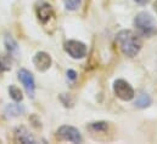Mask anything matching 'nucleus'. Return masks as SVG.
I'll return each instance as SVG.
<instances>
[{
    "label": "nucleus",
    "mask_w": 157,
    "mask_h": 144,
    "mask_svg": "<svg viewBox=\"0 0 157 144\" xmlns=\"http://www.w3.org/2000/svg\"><path fill=\"white\" fill-rule=\"evenodd\" d=\"M121 51L128 57H135L143 46L141 39L133 31H121L116 36Z\"/></svg>",
    "instance_id": "f257e3e1"
},
{
    "label": "nucleus",
    "mask_w": 157,
    "mask_h": 144,
    "mask_svg": "<svg viewBox=\"0 0 157 144\" xmlns=\"http://www.w3.org/2000/svg\"><path fill=\"white\" fill-rule=\"evenodd\" d=\"M154 7H155V11H156V13H157V0L155 1V4H154Z\"/></svg>",
    "instance_id": "6ab92c4d"
},
{
    "label": "nucleus",
    "mask_w": 157,
    "mask_h": 144,
    "mask_svg": "<svg viewBox=\"0 0 157 144\" xmlns=\"http://www.w3.org/2000/svg\"><path fill=\"white\" fill-rule=\"evenodd\" d=\"M11 68V57L9 55L0 56V70L5 72Z\"/></svg>",
    "instance_id": "f8f14e48"
},
{
    "label": "nucleus",
    "mask_w": 157,
    "mask_h": 144,
    "mask_svg": "<svg viewBox=\"0 0 157 144\" xmlns=\"http://www.w3.org/2000/svg\"><path fill=\"white\" fill-rule=\"evenodd\" d=\"M134 26H135L136 31L143 36L150 38L157 33L156 22L154 20V17L147 12L138 13L134 20Z\"/></svg>",
    "instance_id": "f03ea898"
},
{
    "label": "nucleus",
    "mask_w": 157,
    "mask_h": 144,
    "mask_svg": "<svg viewBox=\"0 0 157 144\" xmlns=\"http://www.w3.org/2000/svg\"><path fill=\"white\" fill-rule=\"evenodd\" d=\"M18 79L22 82L26 92L28 93V96L31 98L34 97V91H36V82H34V77L32 75V73L28 72L27 69H21L18 72Z\"/></svg>",
    "instance_id": "423d86ee"
},
{
    "label": "nucleus",
    "mask_w": 157,
    "mask_h": 144,
    "mask_svg": "<svg viewBox=\"0 0 157 144\" xmlns=\"http://www.w3.org/2000/svg\"><path fill=\"white\" fill-rule=\"evenodd\" d=\"M57 137L62 141L72 142V143H80L82 142V136L80 132L76 127L72 126H62L57 130Z\"/></svg>",
    "instance_id": "39448f33"
},
{
    "label": "nucleus",
    "mask_w": 157,
    "mask_h": 144,
    "mask_svg": "<svg viewBox=\"0 0 157 144\" xmlns=\"http://www.w3.org/2000/svg\"><path fill=\"white\" fill-rule=\"evenodd\" d=\"M5 45H6V49L10 52H12V51H15L17 49V44L15 42V40L11 36H6L5 38Z\"/></svg>",
    "instance_id": "dca6fc26"
},
{
    "label": "nucleus",
    "mask_w": 157,
    "mask_h": 144,
    "mask_svg": "<svg viewBox=\"0 0 157 144\" xmlns=\"http://www.w3.org/2000/svg\"><path fill=\"white\" fill-rule=\"evenodd\" d=\"M15 139H16V142H18V143H25V144L36 143V139L28 133V131H27L25 127H18V128L16 130V132H15Z\"/></svg>",
    "instance_id": "6e6552de"
},
{
    "label": "nucleus",
    "mask_w": 157,
    "mask_h": 144,
    "mask_svg": "<svg viewBox=\"0 0 157 144\" xmlns=\"http://www.w3.org/2000/svg\"><path fill=\"white\" fill-rule=\"evenodd\" d=\"M52 16H54V11H52V7L49 4L43 2L38 6V18L43 23L48 22Z\"/></svg>",
    "instance_id": "1a4fd4ad"
},
{
    "label": "nucleus",
    "mask_w": 157,
    "mask_h": 144,
    "mask_svg": "<svg viewBox=\"0 0 157 144\" xmlns=\"http://www.w3.org/2000/svg\"><path fill=\"white\" fill-rule=\"evenodd\" d=\"M89 130H91V131H98V132H100V131H105V130H107V124L106 122H104V121H100V122H91L89 126Z\"/></svg>",
    "instance_id": "4468645a"
},
{
    "label": "nucleus",
    "mask_w": 157,
    "mask_h": 144,
    "mask_svg": "<svg viewBox=\"0 0 157 144\" xmlns=\"http://www.w3.org/2000/svg\"><path fill=\"white\" fill-rule=\"evenodd\" d=\"M63 2H65V6H66L67 10L75 11V10H77L80 6L82 0H63Z\"/></svg>",
    "instance_id": "2eb2a0df"
},
{
    "label": "nucleus",
    "mask_w": 157,
    "mask_h": 144,
    "mask_svg": "<svg viewBox=\"0 0 157 144\" xmlns=\"http://www.w3.org/2000/svg\"><path fill=\"white\" fill-rule=\"evenodd\" d=\"M113 91H115V95L117 96L119 99L122 101H132L135 96L134 93V90L133 87L123 79H118L115 81L113 84Z\"/></svg>",
    "instance_id": "7ed1b4c3"
},
{
    "label": "nucleus",
    "mask_w": 157,
    "mask_h": 144,
    "mask_svg": "<svg viewBox=\"0 0 157 144\" xmlns=\"http://www.w3.org/2000/svg\"><path fill=\"white\" fill-rule=\"evenodd\" d=\"M33 63L36 68L40 72H45L51 66V57L46 52H37L33 57Z\"/></svg>",
    "instance_id": "0eeeda50"
},
{
    "label": "nucleus",
    "mask_w": 157,
    "mask_h": 144,
    "mask_svg": "<svg viewBox=\"0 0 157 144\" xmlns=\"http://www.w3.org/2000/svg\"><path fill=\"white\" fill-rule=\"evenodd\" d=\"M9 93H10L11 98H12L15 102H21V101L23 99V95H22L21 90H20L17 86H15V85H11V86L9 87Z\"/></svg>",
    "instance_id": "9b49d317"
},
{
    "label": "nucleus",
    "mask_w": 157,
    "mask_h": 144,
    "mask_svg": "<svg viewBox=\"0 0 157 144\" xmlns=\"http://www.w3.org/2000/svg\"><path fill=\"white\" fill-rule=\"evenodd\" d=\"M151 104V98L149 97V95L146 93H141L139 95V97L136 98V102H135V106L138 108H146Z\"/></svg>",
    "instance_id": "9d476101"
},
{
    "label": "nucleus",
    "mask_w": 157,
    "mask_h": 144,
    "mask_svg": "<svg viewBox=\"0 0 157 144\" xmlns=\"http://www.w3.org/2000/svg\"><path fill=\"white\" fill-rule=\"evenodd\" d=\"M65 50L72 58H76V59L84 58L86 56V46H85V44H83L82 41H78V40H68V41H66Z\"/></svg>",
    "instance_id": "20e7f679"
},
{
    "label": "nucleus",
    "mask_w": 157,
    "mask_h": 144,
    "mask_svg": "<svg viewBox=\"0 0 157 144\" xmlns=\"http://www.w3.org/2000/svg\"><path fill=\"white\" fill-rule=\"evenodd\" d=\"M6 113L10 115V116H17V115H21L23 113V108L20 107L18 104H10L7 108H6Z\"/></svg>",
    "instance_id": "ddd939ff"
},
{
    "label": "nucleus",
    "mask_w": 157,
    "mask_h": 144,
    "mask_svg": "<svg viewBox=\"0 0 157 144\" xmlns=\"http://www.w3.org/2000/svg\"><path fill=\"white\" fill-rule=\"evenodd\" d=\"M136 4H140V5H145L146 2H149L150 0H134Z\"/></svg>",
    "instance_id": "a211bd4d"
},
{
    "label": "nucleus",
    "mask_w": 157,
    "mask_h": 144,
    "mask_svg": "<svg viewBox=\"0 0 157 144\" xmlns=\"http://www.w3.org/2000/svg\"><path fill=\"white\" fill-rule=\"evenodd\" d=\"M76 75H77V74H76V72H73V70H68V72H67V76H68L70 79H72V80H75V79L77 77Z\"/></svg>",
    "instance_id": "f3484780"
}]
</instances>
